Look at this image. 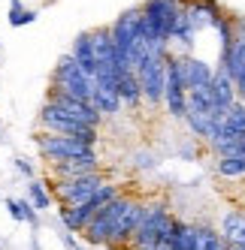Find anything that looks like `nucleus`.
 I'll list each match as a JSON object with an SVG mask.
<instances>
[{"label":"nucleus","mask_w":245,"mask_h":250,"mask_svg":"<svg viewBox=\"0 0 245 250\" xmlns=\"http://www.w3.org/2000/svg\"><path fill=\"white\" fill-rule=\"evenodd\" d=\"M109 181L106 172H94V175H82V178H70V181H43L51 193V199H58L61 208H76L82 202H88L91 196Z\"/></svg>","instance_id":"f257e3e1"},{"label":"nucleus","mask_w":245,"mask_h":250,"mask_svg":"<svg viewBox=\"0 0 245 250\" xmlns=\"http://www.w3.org/2000/svg\"><path fill=\"white\" fill-rule=\"evenodd\" d=\"M124 190H121V184H112V181H106L103 184L88 202H82V205H76V208H58V217H61V223H64V229L70 232V235H82L85 232V226L91 223V217L103 208V205H109L115 196H121Z\"/></svg>","instance_id":"f03ea898"},{"label":"nucleus","mask_w":245,"mask_h":250,"mask_svg":"<svg viewBox=\"0 0 245 250\" xmlns=\"http://www.w3.org/2000/svg\"><path fill=\"white\" fill-rule=\"evenodd\" d=\"M40 127H43V133H55V136H73V139H79V142H85L88 148H97V139H100V133L94 130V127H85V124H79V121H73L64 109H58L55 103H43V109H40Z\"/></svg>","instance_id":"7ed1b4c3"},{"label":"nucleus","mask_w":245,"mask_h":250,"mask_svg":"<svg viewBox=\"0 0 245 250\" xmlns=\"http://www.w3.org/2000/svg\"><path fill=\"white\" fill-rule=\"evenodd\" d=\"M172 223V214H170V205L164 199H151L146 202L143 208V220H139V229L133 235V250H154L161 235L170 229Z\"/></svg>","instance_id":"20e7f679"},{"label":"nucleus","mask_w":245,"mask_h":250,"mask_svg":"<svg viewBox=\"0 0 245 250\" xmlns=\"http://www.w3.org/2000/svg\"><path fill=\"white\" fill-rule=\"evenodd\" d=\"M51 87H58L61 94L73 97V100H82V103H91L94 97V79H88L79 69V63L64 55L58 63H55V73H51Z\"/></svg>","instance_id":"39448f33"},{"label":"nucleus","mask_w":245,"mask_h":250,"mask_svg":"<svg viewBox=\"0 0 245 250\" xmlns=\"http://www.w3.org/2000/svg\"><path fill=\"white\" fill-rule=\"evenodd\" d=\"M136 79H139V87H143V105H148L151 112L161 109L164 87H167V58L148 55L136 66Z\"/></svg>","instance_id":"423d86ee"},{"label":"nucleus","mask_w":245,"mask_h":250,"mask_svg":"<svg viewBox=\"0 0 245 250\" xmlns=\"http://www.w3.org/2000/svg\"><path fill=\"white\" fill-rule=\"evenodd\" d=\"M33 142H37V151L40 157L46 160V163H64V160H79V157H88L94 154V148H88L85 142L73 139V136H55V133H37L33 136Z\"/></svg>","instance_id":"0eeeda50"},{"label":"nucleus","mask_w":245,"mask_h":250,"mask_svg":"<svg viewBox=\"0 0 245 250\" xmlns=\"http://www.w3.org/2000/svg\"><path fill=\"white\" fill-rule=\"evenodd\" d=\"M143 208H146L143 199H136V196L127 199V205H124V211L118 214V220L112 226V235L106 241L109 250H133V235L139 229V220H143Z\"/></svg>","instance_id":"6e6552de"},{"label":"nucleus","mask_w":245,"mask_h":250,"mask_svg":"<svg viewBox=\"0 0 245 250\" xmlns=\"http://www.w3.org/2000/svg\"><path fill=\"white\" fill-rule=\"evenodd\" d=\"M127 199H130V193H121V196H115L109 205H103L94 217H91V223L85 226V232H82L85 241L94 244V247H106V241H109V235H112V226H115V220H118V214L124 211Z\"/></svg>","instance_id":"1a4fd4ad"},{"label":"nucleus","mask_w":245,"mask_h":250,"mask_svg":"<svg viewBox=\"0 0 245 250\" xmlns=\"http://www.w3.org/2000/svg\"><path fill=\"white\" fill-rule=\"evenodd\" d=\"M164 105L167 115L185 121V109H188V91L185 82L179 76V55H167V87H164Z\"/></svg>","instance_id":"9d476101"},{"label":"nucleus","mask_w":245,"mask_h":250,"mask_svg":"<svg viewBox=\"0 0 245 250\" xmlns=\"http://www.w3.org/2000/svg\"><path fill=\"white\" fill-rule=\"evenodd\" d=\"M46 100L49 103H55L58 109H64L73 121H79V124H85V127H94V130H100V124H103V115L94 109L91 103H82V100H73V97H67V94H61L58 87H51L49 84V91H46Z\"/></svg>","instance_id":"9b49d317"},{"label":"nucleus","mask_w":245,"mask_h":250,"mask_svg":"<svg viewBox=\"0 0 245 250\" xmlns=\"http://www.w3.org/2000/svg\"><path fill=\"white\" fill-rule=\"evenodd\" d=\"M182 6L185 3H179V0H146V3L139 6V12H143V19L170 42L172 21H176V15L182 12Z\"/></svg>","instance_id":"f8f14e48"},{"label":"nucleus","mask_w":245,"mask_h":250,"mask_svg":"<svg viewBox=\"0 0 245 250\" xmlns=\"http://www.w3.org/2000/svg\"><path fill=\"white\" fill-rule=\"evenodd\" d=\"M212 121L224 124L230 105L236 103V87H233V79L224 73V66H215V76H212Z\"/></svg>","instance_id":"ddd939ff"},{"label":"nucleus","mask_w":245,"mask_h":250,"mask_svg":"<svg viewBox=\"0 0 245 250\" xmlns=\"http://www.w3.org/2000/svg\"><path fill=\"white\" fill-rule=\"evenodd\" d=\"M179 76H182V82H185V91H197V87L212 84L215 66L206 63V61H200V58L179 55Z\"/></svg>","instance_id":"4468645a"},{"label":"nucleus","mask_w":245,"mask_h":250,"mask_svg":"<svg viewBox=\"0 0 245 250\" xmlns=\"http://www.w3.org/2000/svg\"><path fill=\"white\" fill-rule=\"evenodd\" d=\"M100 157L97 151L88 154V157H79V160H64V163H51L49 172L55 175V181H70V178H82V175H94L100 172Z\"/></svg>","instance_id":"2eb2a0df"},{"label":"nucleus","mask_w":245,"mask_h":250,"mask_svg":"<svg viewBox=\"0 0 245 250\" xmlns=\"http://www.w3.org/2000/svg\"><path fill=\"white\" fill-rule=\"evenodd\" d=\"M185 9H188V21L194 27V33L206 30V27H215L224 19V12L215 0H191V3H185Z\"/></svg>","instance_id":"dca6fc26"},{"label":"nucleus","mask_w":245,"mask_h":250,"mask_svg":"<svg viewBox=\"0 0 245 250\" xmlns=\"http://www.w3.org/2000/svg\"><path fill=\"white\" fill-rule=\"evenodd\" d=\"M218 235L224 238L227 247H245V211L239 208H227L221 214V229Z\"/></svg>","instance_id":"f3484780"},{"label":"nucleus","mask_w":245,"mask_h":250,"mask_svg":"<svg viewBox=\"0 0 245 250\" xmlns=\"http://www.w3.org/2000/svg\"><path fill=\"white\" fill-rule=\"evenodd\" d=\"M70 58H73L79 63V69L88 79L97 76V58H94V42H91V30L79 33V37L73 40V48H70Z\"/></svg>","instance_id":"a211bd4d"},{"label":"nucleus","mask_w":245,"mask_h":250,"mask_svg":"<svg viewBox=\"0 0 245 250\" xmlns=\"http://www.w3.org/2000/svg\"><path fill=\"white\" fill-rule=\"evenodd\" d=\"M118 100H121V105H127V109H139V105H143V87H139L136 73H130V69L118 76Z\"/></svg>","instance_id":"6ab92c4d"},{"label":"nucleus","mask_w":245,"mask_h":250,"mask_svg":"<svg viewBox=\"0 0 245 250\" xmlns=\"http://www.w3.org/2000/svg\"><path fill=\"white\" fill-rule=\"evenodd\" d=\"M191 226V241H194V250H227L224 238L218 235V229L206 226V223H188Z\"/></svg>","instance_id":"aec40b11"},{"label":"nucleus","mask_w":245,"mask_h":250,"mask_svg":"<svg viewBox=\"0 0 245 250\" xmlns=\"http://www.w3.org/2000/svg\"><path fill=\"white\" fill-rule=\"evenodd\" d=\"M91 42H94V58H97V63H115V66H118L109 27H94V30H91Z\"/></svg>","instance_id":"412c9836"},{"label":"nucleus","mask_w":245,"mask_h":250,"mask_svg":"<svg viewBox=\"0 0 245 250\" xmlns=\"http://www.w3.org/2000/svg\"><path fill=\"white\" fill-rule=\"evenodd\" d=\"M221 136H230V139H245V103H233L230 112H227L224 124H221ZM218 136V139H221Z\"/></svg>","instance_id":"4be33fe9"},{"label":"nucleus","mask_w":245,"mask_h":250,"mask_svg":"<svg viewBox=\"0 0 245 250\" xmlns=\"http://www.w3.org/2000/svg\"><path fill=\"white\" fill-rule=\"evenodd\" d=\"M215 172L227 181H239V178H245V157H218Z\"/></svg>","instance_id":"5701e85b"},{"label":"nucleus","mask_w":245,"mask_h":250,"mask_svg":"<svg viewBox=\"0 0 245 250\" xmlns=\"http://www.w3.org/2000/svg\"><path fill=\"white\" fill-rule=\"evenodd\" d=\"M6 211H9V217H12V220L37 226V208H33L27 199H6Z\"/></svg>","instance_id":"b1692460"},{"label":"nucleus","mask_w":245,"mask_h":250,"mask_svg":"<svg viewBox=\"0 0 245 250\" xmlns=\"http://www.w3.org/2000/svg\"><path fill=\"white\" fill-rule=\"evenodd\" d=\"M27 202L37 208V211H46V208H51V193H49V187L43 184V181H27Z\"/></svg>","instance_id":"393cba45"},{"label":"nucleus","mask_w":245,"mask_h":250,"mask_svg":"<svg viewBox=\"0 0 245 250\" xmlns=\"http://www.w3.org/2000/svg\"><path fill=\"white\" fill-rule=\"evenodd\" d=\"M33 19H37V12H33V9H24L22 0H9V24H12V27H24V24H30Z\"/></svg>","instance_id":"a878e982"},{"label":"nucleus","mask_w":245,"mask_h":250,"mask_svg":"<svg viewBox=\"0 0 245 250\" xmlns=\"http://www.w3.org/2000/svg\"><path fill=\"white\" fill-rule=\"evenodd\" d=\"M15 169H19L22 175H27V178H30V181H33V166L27 163V160H24V157H15Z\"/></svg>","instance_id":"bb28decb"},{"label":"nucleus","mask_w":245,"mask_h":250,"mask_svg":"<svg viewBox=\"0 0 245 250\" xmlns=\"http://www.w3.org/2000/svg\"><path fill=\"white\" fill-rule=\"evenodd\" d=\"M233 33H236V40H245V19L233 15Z\"/></svg>","instance_id":"cd10ccee"},{"label":"nucleus","mask_w":245,"mask_h":250,"mask_svg":"<svg viewBox=\"0 0 245 250\" xmlns=\"http://www.w3.org/2000/svg\"><path fill=\"white\" fill-rule=\"evenodd\" d=\"M227 250H245V247H227Z\"/></svg>","instance_id":"c85d7f7f"},{"label":"nucleus","mask_w":245,"mask_h":250,"mask_svg":"<svg viewBox=\"0 0 245 250\" xmlns=\"http://www.w3.org/2000/svg\"><path fill=\"white\" fill-rule=\"evenodd\" d=\"M0 136H3V127H0Z\"/></svg>","instance_id":"c756f323"},{"label":"nucleus","mask_w":245,"mask_h":250,"mask_svg":"<svg viewBox=\"0 0 245 250\" xmlns=\"http://www.w3.org/2000/svg\"><path fill=\"white\" fill-rule=\"evenodd\" d=\"M76 250H82V247H76Z\"/></svg>","instance_id":"7c9ffc66"}]
</instances>
